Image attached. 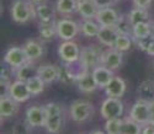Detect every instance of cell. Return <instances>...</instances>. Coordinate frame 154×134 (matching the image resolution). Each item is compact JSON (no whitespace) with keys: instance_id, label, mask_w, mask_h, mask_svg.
Here are the masks:
<instances>
[{"instance_id":"484cf974","label":"cell","mask_w":154,"mask_h":134,"mask_svg":"<svg viewBox=\"0 0 154 134\" xmlns=\"http://www.w3.org/2000/svg\"><path fill=\"white\" fill-rule=\"evenodd\" d=\"M100 30V25L96 23L93 20H84L83 23L80 25V32L85 37H96Z\"/></svg>"},{"instance_id":"bcb514c9","label":"cell","mask_w":154,"mask_h":134,"mask_svg":"<svg viewBox=\"0 0 154 134\" xmlns=\"http://www.w3.org/2000/svg\"><path fill=\"white\" fill-rule=\"evenodd\" d=\"M111 2H112V3H113V2H119V0H111Z\"/></svg>"},{"instance_id":"2e32d148","label":"cell","mask_w":154,"mask_h":134,"mask_svg":"<svg viewBox=\"0 0 154 134\" xmlns=\"http://www.w3.org/2000/svg\"><path fill=\"white\" fill-rule=\"evenodd\" d=\"M75 84L78 85L79 90L83 92H93L96 90V87H99L94 79L93 72H89V70H85L84 73H82L78 76V79H76Z\"/></svg>"},{"instance_id":"3957f363","label":"cell","mask_w":154,"mask_h":134,"mask_svg":"<svg viewBox=\"0 0 154 134\" xmlns=\"http://www.w3.org/2000/svg\"><path fill=\"white\" fill-rule=\"evenodd\" d=\"M94 107L90 102L86 101H75L70 106V116L76 123H83L91 117Z\"/></svg>"},{"instance_id":"7dc6e473","label":"cell","mask_w":154,"mask_h":134,"mask_svg":"<svg viewBox=\"0 0 154 134\" xmlns=\"http://www.w3.org/2000/svg\"><path fill=\"white\" fill-rule=\"evenodd\" d=\"M153 68H154V63H153Z\"/></svg>"},{"instance_id":"e0dca14e","label":"cell","mask_w":154,"mask_h":134,"mask_svg":"<svg viewBox=\"0 0 154 134\" xmlns=\"http://www.w3.org/2000/svg\"><path fill=\"white\" fill-rule=\"evenodd\" d=\"M93 75H94V79H95V81L99 87H106L107 84L111 81V79L115 76L112 70L109 69L107 66L105 65H99L96 66V68L93 70Z\"/></svg>"},{"instance_id":"836d02e7","label":"cell","mask_w":154,"mask_h":134,"mask_svg":"<svg viewBox=\"0 0 154 134\" xmlns=\"http://www.w3.org/2000/svg\"><path fill=\"white\" fill-rule=\"evenodd\" d=\"M132 27H133V25L128 21V19L126 20L125 16H121L120 21L116 25V29L120 32V35H130L131 36L132 35Z\"/></svg>"},{"instance_id":"b9f144b4","label":"cell","mask_w":154,"mask_h":134,"mask_svg":"<svg viewBox=\"0 0 154 134\" xmlns=\"http://www.w3.org/2000/svg\"><path fill=\"white\" fill-rule=\"evenodd\" d=\"M30 3H32V4H41L43 0H29Z\"/></svg>"},{"instance_id":"8992f818","label":"cell","mask_w":154,"mask_h":134,"mask_svg":"<svg viewBox=\"0 0 154 134\" xmlns=\"http://www.w3.org/2000/svg\"><path fill=\"white\" fill-rule=\"evenodd\" d=\"M80 31V26L76 25L73 20L62 19L57 21V36L63 41H72Z\"/></svg>"},{"instance_id":"ba28073f","label":"cell","mask_w":154,"mask_h":134,"mask_svg":"<svg viewBox=\"0 0 154 134\" xmlns=\"http://www.w3.org/2000/svg\"><path fill=\"white\" fill-rule=\"evenodd\" d=\"M29 59L23 52V48L20 47H11L6 50L4 56V63L10 65L11 68L17 69L19 66L23 65L25 63H27Z\"/></svg>"},{"instance_id":"d6a6232c","label":"cell","mask_w":154,"mask_h":134,"mask_svg":"<svg viewBox=\"0 0 154 134\" xmlns=\"http://www.w3.org/2000/svg\"><path fill=\"white\" fill-rule=\"evenodd\" d=\"M131 44H132V38L130 35H119L113 48L120 52H126L131 48Z\"/></svg>"},{"instance_id":"7402d4cb","label":"cell","mask_w":154,"mask_h":134,"mask_svg":"<svg viewBox=\"0 0 154 134\" xmlns=\"http://www.w3.org/2000/svg\"><path fill=\"white\" fill-rule=\"evenodd\" d=\"M15 75L17 80H21V81H27L29 79L33 78L37 75V68H35L33 62H27L23 65L19 66L17 69H15Z\"/></svg>"},{"instance_id":"ffe728a7","label":"cell","mask_w":154,"mask_h":134,"mask_svg":"<svg viewBox=\"0 0 154 134\" xmlns=\"http://www.w3.org/2000/svg\"><path fill=\"white\" fill-rule=\"evenodd\" d=\"M37 75L40 76L46 84L53 83L58 79V66L52 64H45L37 68Z\"/></svg>"},{"instance_id":"9c48e42d","label":"cell","mask_w":154,"mask_h":134,"mask_svg":"<svg viewBox=\"0 0 154 134\" xmlns=\"http://www.w3.org/2000/svg\"><path fill=\"white\" fill-rule=\"evenodd\" d=\"M120 19H121V15L116 10L110 6H105L99 9L95 20L100 26H116Z\"/></svg>"},{"instance_id":"f546056e","label":"cell","mask_w":154,"mask_h":134,"mask_svg":"<svg viewBox=\"0 0 154 134\" xmlns=\"http://www.w3.org/2000/svg\"><path fill=\"white\" fill-rule=\"evenodd\" d=\"M26 83H27V86H29V90L31 92V95H40V93L43 91L45 84H46L38 75L29 79Z\"/></svg>"},{"instance_id":"4fadbf2b","label":"cell","mask_w":154,"mask_h":134,"mask_svg":"<svg viewBox=\"0 0 154 134\" xmlns=\"http://www.w3.org/2000/svg\"><path fill=\"white\" fill-rule=\"evenodd\" d=\"M125 91H126V83L120 76H113L111 81L107 84V86L105 87V93L107 97L121 99L125 95Z\"/></svg>"},{"instance_id":"44dd1931","label":"cell","mask_w":154,"mask_h":134,"mask_svg":"<svg viewBox=\"0 0 154 134\" xmlns=\"http://www.w3.org/2000/svg\"><path fill=\"white\" fill-rule=\"evenodd\" d=\"M137 92H138L139 100L146 102L154 101V81L150 79L142 81L137 89Z\"/></svg>"},{"instance_id":"7a4b0ae2","label":"cell","mask_w":154,"mask_h":134,"mask_svg":"<svg viewBox=\"0 0 154 134\" xmlns=\"http://www.w3.org/2000/svg\"><path fill=\"white\" fill-rule=\"evenodd\" d=\"M102 54L104 52L96 46H89L82 49L79 60L86 70H94L96 66L102 64Z\"/></svg>"},{"instance_id":"e575fe53","label":"cell","mask_w":154,"mask_h":134,"mask_svg":"<svg viewBox=\"0 0 154 134\" xmlns=\"http://www.w3.org/2000/svg\"><path fill=\"white\" fill-rule=\"evenodd\" d=\"M30 124L27 123V120L25 122H16L12 127V130H11V134H30Z\"/></svg>"},{"instance_id":"603a6c76","label":"cell","mask_w":154,"mask_h":134,"mask_svg":"<svg viewBox=\"0 0 154 134\" xmlns=\"http://www.w3.org/2000/svg\"><path fill=\"white\" fill-rule=\"evenodd\" d=\"M38 32L45 39L52 38L54 35H57V21H41L38 25Z\"/></svg>"},{"instance_id":"4316f807","label":"cell","mask_w":154,"mask_h":134,"mask_svg":"<svg viewBox=\"0 0 154 134\" xmlns=\"http://www.w3.org/2000/svg\"><path fill=\"white\" fill-rule=\"evenodd\" d=\"M121 134H142V127L131 117L122 119V133Z\"/></svg>"},{"instance_id":"d6986e66","label":"cell","mask_w":154,"mask_h":134,"mask_svg":"<svg viewBox=\"0 0 154 134\" xmlns=\"http://www.w3.org/2000/svg\"><path fill=\"white\" fill-rule=\"evenodd\" d=\"M22 48L30 62L38 59L43 54V46L41 42L36 41V39H29V41H26V43H25Z\"/></svg>"},{"instance_id":"5bb4252c","label":"cell","mask_w":154,"mask_h":134,"mask_svg":"<svg viewBox=\"0 0 154 134\" xmlns=\"http://www.w3.org/2000/svg\"><path fill=\"white\" fill-rule=\"evenodd\" d=\"M99 6L94 0H78V12L80 16L85 20H93L96 19V15L99 12Z\"/></svg>"},{"instance_id":"7c38bea8","label":"cell","mask_w":154,"mask_h":134,"mask_svg":"<svg viewBox=\"0 0 154 134\" xmlns=\"http://www.w3.org/2000/svg\"><path fill=\"white\" fill-rule=\"evenodd\" d=\"M9 95L16 102H25V101H27L31 97V92L29 90V86H27L26 81L16 80L15 83L11 84Z\"/></svg>"},{"instance_id":"f35d334b","label":"cell","mask_w":154,"mask_h":134,"mask_svg":"<svg viewBox=\"0 0 154 134\" xmlns=\"http://www.w3.org/2000/svg\"><path fill=\"white\" fill-rule=\"evenodd\" d=\"M94 2L97 4L99 8H105V6H109V4H111L112 2L111 0H94Z\"/></svg>"},{"instance_id":"d590c367","label":"cell","mask_w":154,"mask_h":134,"mask_svg":"<svg viewBox=\"0 0 154 134\" xmlns=\"http://www.w3.org/2000/svg\"><path fill=\"white\" fill-rule=\"evenodd\" d=\"M45 107V111H46V114L47 117H52V116H59L62 114V108L56 102H49L47 105L43 106Z\"/></svg>"},{"instance_id":"74e56055","label":"cell","mask_w":154,"mask_h":134,"mask_svg":"<svg viewBox=\"0 0 154 134\" xmlns=\"http://www.w3.org/2000/svg\"><path fill=\"white\" fill-rule=\"evenodd\" d=\"M142 134H154V126L152 123H148V124L143 126Z\"/></svg>"},{"instance_id":"1f68e13d","label":"cell","mask_w":154,"mask_h":134,"mask_svg":"<svg viewBox=\"0 0 154 134\" xmlns=\"http://www.w3.org/2000/svg\"><path fill=\"white\" fill-rule=\"evenodd\" d=\"M105 132L106 134H121L122 133V119L121 118L106 119Z\"/></svg>"},{"instance_id":"9a60e30c","label":"cell","mask_w":154,"mask_h":134,"mask_svg":"<svg viewBox=\"0 0 154 134\" xmlns=\"http://www.w3.org/2000/svg\"><path fill=\"white\" fill-rule=\"evenodd\" d=\"M122 60H123V56H122V52L115 49V48H111L110 50L107 52H104L102 54V65L107 66L109 69L111 70H115V69H119L121 64H122Z\"/></svg>"},{"instance_id":"83f0119b","label":"cell","mask_w":154,"mask_h":134,"mask_svg":"<svg viewBox=\"0 0 154 134\" xmlns=\"http://www.w3.org/2000/svg\"><path fill=\"white\" fill-rule=\"evenodd\" d=\"M62 123H63V118L62 114L59 116H52V117H47L46 119V129L51 134H58L62 129Z\"/></svg>"},{"instance_id":"f6af8a7d","label":"cell","mask_w":154,"mask_h":134,"mask_svg":"<svg viewBox=\"0 0 154 134\" xmlns=\"http://www.w3.org/2000/svg\"><path fill=\"white\" fill-rule=\"evenodd\" d=\"M150 123H152V124H153V126H154V119H153V120H152V122H150Z\"/></svg>"},{"instance_id":"cb8c5ba5","label":"cell","mask_w":154,"mask_h":134,"mask_svg":"<svg viewBox=\"0 0 154 134\" xmlns=\"http://www.w3.org/2000/svg\"><path fill=\"white\" fill-rule=\"evenodd\" d=\"M128 21H130L132 25H137L140 22H148L149 21V14L147 9H142V8H133L130 14L127 16Z\"/></svg>"},{"instance_id":"7bdbcfd3","label":"cell","mask_w":154,"mask_h":134,"mask_svg":"<svg viewBox=\"0 0 154 134\" xmlns=\"http://www.w3.org/2000/svg\"><path fill=\"white\" fill-rule=\"evenodd\" d=\"M150 37L153 38V41H154V25H152V29H150Z\"/></svg>"},{"instance_id":"ee69618b","label":"cell","mask_w":154,"mask_h":134,"mask_svg":"<svg viewBox=\"0 0 154 134\" xmlns=\"http://www.w3.org/2000/svg\"><path fill=\"white\" fill-rule=\"evenodd\" d=\"M90 134H106V133L102 132V130H94V132H91Z\"/></svg>"},{"instance_id":"8d00e7d4","label":"cell","mask_w":154,"mask_h":134,"mask_svg":"<svg viewBox=\"0 0 154 134\" xmlns=\"http://www.w3.org/2000/svg\"><path fill=\"white\" fill-rule=\"evenodd\" d=\"M136 8H142V9H148L152 4V0H132Z\"/></svg>"},{"instance_id":"60d3db41","label":"cell","mask_w":154,"mask_h":134,"mask_svg":"<svg viewBox=\"0 0 154 134\" xmlns=\"http://www.w3.org/2000/svg\"><path fill=\"white\" fill-rule=\"evenodd\" d=\"M149 110H150V117H152V120L154 119V101L149 102ZM150 120V122H152Z\"/></svg>"},{"instance_id":"52a82bcc","label":"cell","mask_w":154,"mask_h":134,"mask_svg":"<svg viewBox=\"0 0 154 134\" xmlns=\"http://www.w3.org/2000/svg\"><path fill=\"white\" fill-rule=\"evenodd\" d=\"M80 48L73 41H64L58 47V54L64 63H73L80 59Z\"/></svg>"},{"instance_id":"6da1fadb","label":"cell","mask_w":154,"mask_h":134,"mask_svg":"<svg viewBox=\"0 0 154 134\" xmlns=\"http://www.w3.org/2000/svg\"><path fill=\"white\" fill-rule=\"evenodd\" d=\"M35 14L36 9L33 10L32 3L26 2V0H15L11 6V17L19 23L27 22Z\"/></svg>"},{"instance_id":"f1b7e54d","label":"cell","mask_w":154,"mask_h":134,"mask_svg":"<svg viewBox=\"0 0 154 134\" xmlns=\"http://www.w3.org/2000/svg\"><path fill=\"white\" fill-rule=\"evenodd\" d=\"M36 15L38 16L41 21H51V20H54V11L53 9L51 8L47 4H37L36 6Z\"/></svg>"},{"instance_id":"277c9868","label":"cell","mask_w":154,"mask_h":134,"mask_svg":"<svg viewBox=\"0 0 154 134\" xmlns=\"http://www.w3.org/2000/svg\"><path fill=\"white\" fill-rule=\"evenodd\" d=\"M101 116L105 119L111 118H120L123 113V103L120 99L116 97H107L101 105Z\"/></svg>"},{"instance_id":"4dcf8cb0","label":"cell","mask_w":154,"mask_h":134,"mask_svg":"<svg viewBox=\"0 0 154 134\" xmlns=\"http://www.w3.org/2000/svg\"><path fill=\"white\" fill-rule=\"evenodd\" d=\"M78 8V0H57V10L60 14H72Z\"/></svg>"},{"instance_id":"ab89813d","label":"cell","mask_w":154,"mask_h":134,"mask_svg":"<svg viewBox=\"0 0 154 134\" xmlns=\"http://www.w3.org/2000/svg\"><path fill=\"white\" fill-rule=\"evenodd\" d=\"M146 53H147V54H149V56H154V41L150 42V44L148 46Z\"/></svg>"},{"instance_id":"ac0fdd59","label":"cell","mask_w":154,"mask_h":134,"mask_svg":"<svg viewBox=\"0 0 154 134\" xmlns=\"http://www.w3.org/2000/svg\"><path fill=\"white\" fill-rule=\"evenodd\" d=\"M17 103L10 95H2L0 97V113L3 118H9L16 114Z\"/></svg>"},{"instance_id":"d4e9b609","label":"cell","mask_w":154,"mask_h":134,"mask_svg":"<svg viewBox=\"0 0 154 134\" xmlns=\"http://www.w3.org/2000/svg\"><path fill=\"white\" fill-rule=\"evenodd\" d=\"M150 29H152V25L149 22H140V23L133 25L132 36L134 39L148 38V37H150Z\"/></svg>"},{"instance_id":"8fae6325","label":"cell","mask_w":154,"mask_h":134,"mask_svg":"<svg viewBox=\"0 0 154 134\" xmlns=\"http://www.w3.org/2000/svg\"><path fill=\"white\" fill-rule=\"evenodd\" d=\"M119 35L120 32L117 31L116 26H100V30L96 37L100 43H102L106 47L113 48Z\"/></svg>"},{"instance_id":"5b68a950","label":"cell","mask_w":154,"mask_h":134,"mask_svg":"<svg viewBox=\"0 0 154 134\" xmlns=\"http://www.w3.org/2000/svg\"><path fill=\"white\" fill-rule=\"evenodd\" d=\"M130 117L132 119H134L140 126H146V124L150 123L152 117H150V110H149V102L138 100L132 106Z\"/></svg>"},{"instance_id":"30bf717a","label":"cell","mask_w":154,"mask_h":134,"mask_svg":"<svg viewBox=\"0 0 154 134\" xmlns=\"http://www.w3.org/2000/svg\"><path fill=\"white\" fill-rule=\"evenodd\" d=\"M47 114L43 106H31L26 110V120L31 127H43Z\"/></svg>"}]
</instances>
